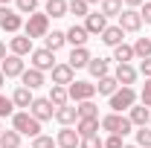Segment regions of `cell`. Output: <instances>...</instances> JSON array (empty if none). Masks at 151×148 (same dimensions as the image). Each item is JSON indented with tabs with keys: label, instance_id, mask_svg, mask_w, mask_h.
Here are the masks:
<instances>
[{
	"label": "cell",
	"instance_id": "obj_1",
	"mask_svg": "<svg viewBox=\"0 0 151 148\" xmlns=\"http://www.w3.org/2000/svg\"><path fill=\"white\" fill-rule=\"evenodd\" d=\"M23 35L29 38V41L50 35V18H47V12H32V15H29V20L23 23Z\"/></svg>",
	"mask_w": 151,
	"mask_h": 148
},
{
	"label": "cell",
	"instance_id": "obj_2",
	"mask_svg": "<svg viewBox=\"0 0 151 148\" xmlns=\"http://www.w3.org/2000/svg\"><path fill=\"white\" fill-rule=\"evenodd\" d=\"M12 128L18 131L20 137H32V139H35V137H41V122H38L29 111L15 113V116H12Z\"/></svg>",
	"mask_w": 151,
	"mask_h": 148
},
{
	"label": "cell",
	"instance_id": "obj_3",
	"mask_svg": "<svg viewBox=\"0 0 151 148\" xmlns=\"http://www.w3.org/2000/svg\"><path fill=\"white\" fill-rule=\"evenodd\" d=\"M99 122H102V131H108V134H119V137L131 134V128H134L131 119L122 116V113H108V116H102Z\"/></svg>",
	"mask_w": 151,
	"mask_h": 148
},
{
	"label": "cell",
	"instance_id": "obj_4",
	"mask_svg": "<svg viewBox=\"0 0 151 148\" xmlns=\"http://www.w3.org/2000/svg\"><path fill=\"white\" fill-rule=\"evenodd\" d=\"M134 105H137V90H134V87H119V90L111 96V113L131 111Z\"/></svg>",
	"mask_w": 151,
	"mask_h": 148
},
{
	"label": "cell",
	"instance_id": "obj_5",
	"mask_svg": "<svg viewBox=\"0 0 151 148\" xmlns=\"http://www.w3.org/2000/svg\"><path fill=\"white\" fill-rule=\"evenodd\" d=\"M67 96H70L73 102H90L96 96V84H90V81H73V84L67 87Z\"/></svg>",
	"mask_w": 151,
	"mask_h": 148
},
{
	"label": "cell",
	"instance_id": "obj_6",
	"mask_svg": "<svg viewBox=\"0 0 151 148\" xmlns=\"http://www.w3.org/2000/svg\"><path fill=\"white\" fill-rule=\"evenodd\" d=\"M32 67L41 70V73H52V67H55V52H50L47 47L44 50H32Z\"/></svg>",
	"mask_w": 151,
	"mask_h": 148
},
{
	"label": "cell",
	"instance_id": "obj_7",
	"mask_svg": "<svg viewBox=\"0 0 151 148\" xmlns=\"http://www.w3.org/2000/svg\"><path fill=\"white\" fill-rule=\"evenodd\" d=\"M122 32H139V26H142V18H139V12L137 9H122V15H119V23H116Z\"/></svg>",
	"mask_w": 151,
	"mask_h": 148
},
{
	"label": "cell",
	"instance_id": "obj_8",
	"mask_svg": "<svg viewBox=\"0 0 151 148\" xmlns=\"http://www.w3.org/2000/svg\"><path fill=\"white\" fill-rule=\"evenodd\" d=\"M29 113L35 116L38 122H47V119H52V116H55V108H52V102H50V99H35V102H32V108H29Z\"/></svg>",
	"mask_w": 151,
	"mask_h": 148
},
{
	"label": "cell",
	"instance_id": "obj_9",
	"mask_svg": "<svg viewBox=\"0 0 151 148\" xmlns=\"http://www.w3.org/2000/svg\"><path fill=\"white\" fill-rule=\"evenodd\" d=\"M84 29H87V35H99L102 38V32L108 29V18H105L102 12H90V15L84 18Z\"/></svg>",
	"mask_w": 151,
	"mask_h": 148
},
{
	"label": "cell",
	"instance_id": "obj_10",
	"mask_svg": "<svg viewBox=\"0 0 151 148\" xmlns=\"http://www.w3.org/2000/svg\"><path fill=\"white\" fill-rule=\"evenodd\" d=\"M76 81V70L70 64H55L52 67V84H61V87H70Z\"/></svg>",
	"mask_w": 151,
	"mask_h": 148
},
{
	"label": "cell",
	"instance_id": "obj_11",
	"mask_svg": "<svg viewBox=\"0 0 151 148\" xmlns=\"http://www.w3.org/2000/svg\"><path fill=\"white\" fill-rule=\"evenodd\" d=\"M137 75H139V70H137V67H131V64H116L113 78L119 81V87H131L134 81H137Z\"/></svg>",
	"mask_w": 151,
	"mask_h": 148
},
{
	"label": "cell",
	"instance_id": "obj_12",
	"mask_svg": "<svg viewBox=\"0 0 151 148\" xmlns=\"http://www.w3.org/2000/svg\"><path fill=\"white\" fill-rule=\"evenodd\" d=\"M0 70H3V75H6V78H18V75H23V70H26V67H23V58H20V55H6Z\"/></svg>",
	"mask_w": 151,
	"mask_h": 148
},
{
	"label": "cell",
	"instance_id": "obj_13",
	"mask_svg": "<svg viewBox=\"0 0 151 148\" xmlns=\"http://www.w3.org/2000/svg\"><path fill=\"white\" fill-rule=\"evenodd\" d=\"M128 119H131V125H137V128H145L151 122V111L145 105H134L131 111H128Z\"/></svg>",
	"mask_w": 151,
	"mask_h": 148
},
{
	"label": "cell",
	"instance_id": "obj_14",
	"mask_svg": "<svg viewBox=\"0 0 151 148\" xmlns=\"http://www.w3.org/2000/svg\"><path fill=\"white\" fill-rule=\"evenodd\" d=\"M9 50H12V55H32V41L26 35H15L12 41H9Z\"/></svg>",
	"mask_w": 151,
	"mask_h": 148
},
{
	"label": "cell",
	"instance_id": "obj_15",
	"mask_svg": "<svg viewBox=\"0 0 151 148\" xmlns=\"http://www.w3.org/2000/svg\"><path fill=\"white\" fill-rule=\"evenodd\" d=\"M67 64H70L73 70L87 67V64H90V50H87V47H73V52H70V58H67Z\"/></svg>",
	"mask_w": 151,
	"mask_h": 148
},
{
	"label": "cell",
	"instance_id": "obj_16",
	"mask_svg": "<svg viewBox=\"0 0 151 148\" xmlns=\"http://www.w3.org/2000/svg\"><path fill=\"white\" fill-rule=\"evenodd\" d=\"M55 142H58V148H78L81 137H78L73 128H61V131H58V137H55Z\"/></svg>",
	"mask_w": 151,
	"mask_h": 148
},
{
	"label": "cell",
	"instance_id": "obj_17",
	"mask_svg": "<svg viewBox=\"0 0 151 148\" xmlns=\"http://www.w3.org/2000/svg\"><path fill=\"white\" fill-rule=\"evenodd\" d=\"M64 35H67V44H73V47H87V38H90L84 26H76V23L64 32Z\"/></svg>",
	"mask_w": 151,
	"mask_h": 148
},
{
	"label": "cell",
	"instance_id": "obj_18",
	"mask_svg": "<svg viewBox=\"0 0 151 148\" xmlns=\"http://www.w3.org/2000/svg\"><path fill=\"white\" fill-rule=\"evenodd\" d=\"M12 102H15V108H32V102H35V96H32V90L29 87H15V93H12Z\"/></svg>",
	"mask_w": 151,
	"mask_h": 148
},
{
	"label": "cell",
	"instance_id": "obj_19",
	"mask_svg": "<svg viewBox=\"0 0 151 148\" xmlns=\"http://www.w3.org/2000/svg\"><path fill=\"white\" fill-rule=\"evenodd\" d=\"M87 70H90L93 78H105V75H111V61L108 58H90Z\"/></svg>",
	"mask_w": 151,
	"mask_h": 148
},
{
	"label": "cell",
	"instance_id": "obj_20",
	"mask_svg": "<svg viewBox=\"0 0 151 148\" xmlns=\"http://www.w3.org/2000/svg\"><path fill=\"white\" fill-rule=\"evenodd\" d=\"M20 81H23V87H29V90H38V87L44 84V73H41V70H35V67H29V70H23Z\"/></svg>",
	"mask_w": 151,
	"mask_h": 148
},
{
	"label": "cell",
	"instance_id": "obj_21",
	"mask_svg": "<svg viewBox=\"0 0 151 148\" xmlns=\"http://www.w3.org/2000/svg\"><path fill=\"white\" fill-rule=\"evenodd\" d=\"M102 128V122L99 119H78L76 122V134L84 139V137H96V131Z\"/></svg>",
	"mask_w": 151,
	"mask_h": 148
},
{
	"label": "cell",
	"instance_id": "obj_22",
	"mask_svg": "<svg viewBox=\"0 0 151 148\" xmlns=\"http://www.w3.org/2000/svg\"><path fill=\"white\" fill-rule=\"evenodd\" d=\"M55 119L64 125V128H70L73 122H78V111H76L73 105H64V108H55Z\"/></svg>",
	"mask_w": 151,
	"mask_h": 148
},
{
	"label": "cell",
	"instance_id": "obj_23",
	"mask_svg": "<svg viewBox=\"0 0 151 148\" xmlns=\"http://www.w3.org/2000/svg\"><path fill=\"white\" fill-rule=\"evenodd\" d=\"M50 102H52V108H64L67 102H70V96H67V87H61V84H52L50 87V96H47Z\"/></svg>",
	"mask_w": 151,
	"mask_h": 148
},
{
	"label": "cell",
	"instance_id": "obj_24",
	"mask_svg": "<svg viewBox=\"0 0 151 148\" xmlns=\"http://www.w3.org/2000/svg\"><path fill=\"white\" fill-rule=\"evenodd\" d=\"M122 38H125V32H122L119 26H108V29L102 32V44H108V47H119V44H125Z\"/></svg>",
	"mask_w": 151,
	"mask_h": 148
},
{
	"label": "cell",
	"instance_id": "obj_25",
	"mask_svg": "<svg viewBox=\"0 0 151 148\" xmlns=\"http://www.w3.org/2000/svg\"><path fill=\"white\" fill-rule=\"evenodd\" d=\"M134 47H128V44H119V47H113V61L116 64H131L134 61Z\"/></svg>",
	"mask_w": 151,
	"mask_h": 148
},
{
	"label": "cell",
	"instance_id": "obj_26",
	"mask_svg": "<svg viewBox=\"0 0 151 148\" xmlns=\"http://www.w3.org/2000/svg\"><path fill=\"white\" fill-rule=\"evenodd\" d=\"M76 111H78V119H99V105H96L93 99L90 102H78Z\"/></svg>",
	"mask_w": 151,
	"mask_h": 148
},
{
	"label": "cell",
	"instance_id": "obj_27",
	"mask_svg": "<svg viewBox=\"0 0 151 148\" xmlns=\"http://www.w3.org/2000/svg\"><path fill=\"white\" fill-rule=\"evenodd\" d=\"M116 90H119V81H116L113 75H105V78H99V84H96V93H102V96H113Z\"/></svg>",
	"mask_w": 151,
	"mask_h": 148
},
{
	"label": "cell",
	"instance_id": "obj_28",
	"mask_svg": "<svg viewBox=\"0 0 151 148\" xmlns=\"http://www.w3.org/2000/svg\"><path fill=\"white\" fill-rule=\"evenodd\" d=\"M20 26H23V18H20V12H12L9 9V15H6V20H3V32H18Z\"/></svg>",
	"mask_w": 151,
	"mask_h": 148
},
{
	"label": "cell",
	"instance_id": "obj_29",
	"mask_svg": "<svg viewBox=\"0 0 151 148\" xmlns=\"http://www.w3.org/2000/svg\"><path fill=\"white\" fill-rule=\"evenodd\" d=\"M44 41H47V50H50V52H58V50H61V47L67 44V35H64V32H55V29H52V32L44 38Z\"/></svg>",
	"mask_w": 151,
	"mask_h": 148
},
{
	"label": "cell",
	"instance_id": "obj_30",
	"mask_svg": "<svg viewBox=\"0 0 151 148\" xmlns=\"http://www.w3.org/2000/svg\"><path fill=\"white\" fill-rule=\"evenodd\" d=\"M67 15V0H47V18H64Z\"/></svg>",
	"mask_w": 151,
	"mask_h": 148
},
{
	"label": "cell",
	"instance_id": "obj_31",
	"mask_svg": "<svg viewBox=\"0 0 151 148\" xmlns=\"http://www.w3.org/2000/svg\"><path fill=\"white\" fill-rule=\"evenodd\" d=\"M105 18H119L122 15V0H102V9H99Z\"/></svg>",
	"mask_w": 151,
	"mask_h": 148
},
{
	"label": "cell",
	"instance_id": "obj_32",
	"mask_svg": "<svg viewBox=\"0 0 151 148\" xmlns=\"http://www.w3.org/2000/svg\"><path fill=\"white\" fill-rule=\"evenodd\" d=\"M0 148H20V134L15 128L0 134Z\"/></svg>",
	"mask_w": 151,
	"mask_h": 148
},
{
	"label": "cell",
	"instance_id": "obj_33",
	"mask_svg": "<svg viewBox=\"0 0 151 148\" xmlns=\"http://www.w3.org/2000/svg\"><path fill=\"white\" fill-rule=\"evenodd\" d=\"M67 15H76V18H87L90 9L84 0H67Z\"/></svg>",
	"mask_w": 151,
	"mask_h": 148
},
{
	"label": "cell",
	"instance_id": "obj_34",
	"mask_svg": "<svg viewBox=\"0 0 151 148\" xmlns=\"http://www.w3.org/2000/svg\"><path fill=\"white\" fill-rule=\"evenodd\" d=\"M134 55L139 58H151V38H137V44H134Z\"/></svg>",
	"mask_w": 151,
	"mask_h": 148
},
{
	"label": "cell",
	"instance_id": "obj_35",
	"mask_svg": "<svg viewBox=\"0 0 151 148\" xmlns=\"http://www.w3.org/2000/svg\"><path fill=\"white\" fill-rule=\"evenodd\" d=\"M137 145L139 148H151V128H139L137 131Z\"/></svg>",
	"mask_w": 151,
	"mask_h": 148
},
{
	"label": "cell",
	"instance_id": "obj_36",
	"mask_svg": "<svg viewBox=\"0 0 151 148\" xmlns=\"http://www.w3.org/2000/svg\"><path fill=\"white\" fill-rule=\"evenodd\" d=\"M32 148H58V142L52 139V137H44V134H41V137L32 139Z\"/></svg>",
	"mask_w": 151,
	"mask_h": 148
},
{
	"label": "cell",
	"instance_id": "obj_37",
	"mask_svg": "<svg viewBox=\"0 0 151 148\" xmlns=\"http://www.w3.org/2000/svg\"><path fill=\"white\" fill-rule=\"evenodd\" d=\"M15 3H18L20 15H32V12L38 9V0H15Z\"/></svg>",
	"mask_w": 151,
	"mask_h": 148
},
{
	"label": "cell",
	"instance_id": "obj_38",
	"mask_svg": "<svg viewBox=\"0 0 151 148\" xmlns=\"http://www.w3.org/2000/svg\"><path fill=\"white\" fill-rule=\"evenodd\" d=\"M12 111H15V102L0 93V119H3V116H12Z\"/></svg>",
	"mask_w": 151,
	"mask_h": 148
},
{
	"label": "cell",
	"instance_id": "obj_39",
	"mask_svg": "<svg viewBox=\"0 0 151 148\" xmlns=\"http://www.w3.org/2000/svg\"><path fill=\"white\" fill-rule=\"evenodd\" d=\"M78 148H105V142H102L99 134H96V137H84V139L78 142Z\"/></svg>",
	"mask_w": 151,
	"mask_h": 148
},
{
	"label": "cell",
	"instance_id": "obj_40",
	"mask_svg": "<svg viewBox=\"0 0 151 148\" xmlns=\"http://www.w3.org/2000/svg\"><path fill=\"white\" fill-rule=\"evenodd\" d=\"M139 99H142V105L151 111V78H145V84H142V93H139Z\"/></svg>",
	"mask_w": 151,
	"mask_h": 148
},
{
	"label": "cell",
	"instance_id": "obj_41",
	"mask_svg": "<svg viewBox=\"0 0 151 148\" xmlns=\"http://www.w3.org/2000/svg\"><path fill=\"white\" fill-rule=\"evenodd\" d=\"M105 148H122V137H119V134H111V137L105 139Z\"/></svg>",
	"mask_w": 151,
	"mask_h": 148
},
{
	"label": "cell",
	"instance_id": "obj_42",
	"mask_svg": "<svg viewBox=\"0 0 151 148\" xmlns=\"http://www.w3.org/2000/svg\"><path fill=\"white\" fill-rule=\"evenodd\" d=\"M139 73L145 75V78H151V58H142L139 61Z\"/></svg>",
	"mask_w": 151,
	"mask_h": 148
},
{
	"label": "cell",
	"instance_id": "obj_43",
	"mask_svg": "<svg viewBox=\"0 0 151 148\" xmlns=\"http://www.w3.org/2000/svg\"><path fill=\"white\" fill-rule=\"evenodd\" d=\"M139 18L145 20V23H151V3H142V9H139Z\"/></svg>",
	"mask_w": 151,
	"mask_h": 148
},
{
	"label": "cell",
	"instance_id": "obj_44",
	"mask_svg": "<svg viewBox=\"0 0 151 148\" xmlns=\"http://www.w3.org/2000/svg\"><path fill=\"white\" fill-rule=\"evenodd\" d=\"M122 3H128V9H137V6H142L145 0H122Z\"/></svg>",
	"mask_w": 151,
	"mask_h": 148
},
{
	"label": "cell",
	"instance_id": "obj_45",
	"mask_svg": "<svg viewBox=\"0 0 151 148\" xmlns=\"http://www.w3.org/2000/svg\"><path fill=\"white\" fill-rule=\"evenodd\" d=\"M3 58H6V44L0 41V61H3Z\"/></svg>",
	"mask_w": 151,
	"mask_h": 148
},
{
	"label": "cell",
	"instance_id": "obj_46",
	"mask_svg": "<svg viewBox=\"0 0 151 148\" xmlns=\"http://www.w3.org/2000/svg\"><path fill=\"white\" fill-rule=\"evenodd\" d=\"M3 84H6V75H3V70H0V87H3Z\"/></svg>",
	"mask_w": 151,
	"mask_h": 148
},
{
	"label": "cell",
	"instance_id": "obj_47",
	"mask_svg": "<svg viewBox=\"0 0 151 148\" xmlns=\"http://www.w3.org/2000/svg\"><path fill=\"white\" fill-rule=\"evenodd\" d=\"M84 3H87V6H90V3H102V0H84Z\"/></svg>",
	"mask_w": 151,
	"mask_h": 148
},
{
	"label": "cell",
	"instance_id": "obj_48",
	"mask_svg": "<svg viewBox=\"0 0 151 148\" xmlns=\"http://www.w3.org/2000/svg\"><path fill=\"white\" fill-rule=\"evenodd\" d=\"M6 3H9V0H0V6H6Z\"/></svg>",
	"mask_w": 151,
	"mask_h": 148
},
{
	"label": "cell",
	"instance_id": "obj_49",
	"mask_svg": "<svg viewBox=\"0 0 151 148\" xmlns=\"http://www.w3.org/2000/svg\"><path fill=\"white\" fill-rule=\"evenodd\" d=\"M122 148H137V145H122Z\"/></svg>",
	"mask_w": 151,
	"mask_h": 148
},
{
	"label": "cell",
	"instance_id": "obj_50",
	"mask_svg": "<svg viewBox=\"0 0 151 148\" xmlns=\"http://www.w3.org/2000/svg\"><path fill=\"white\" fill-rule=\"evenodd\" d=\"M0 134H3V125H0Z\"/></svg>",
	"mask_w": 151,
	"mask_h": 148
},
{
	"label": "cell",
	"instance_id": "obj_51",
	"mask_svg": "<svg viewBox=\"0 0 151 148\" xmlns=\"http://www.w3.org/2000/svg\"><path fill=\"white\" fill-rule=\"evenodd\" d=\"M148 125H151V122H148Z\"/></svg>",
	"mask_w": 151,
	"mask_h": 148
}]
</instances>
